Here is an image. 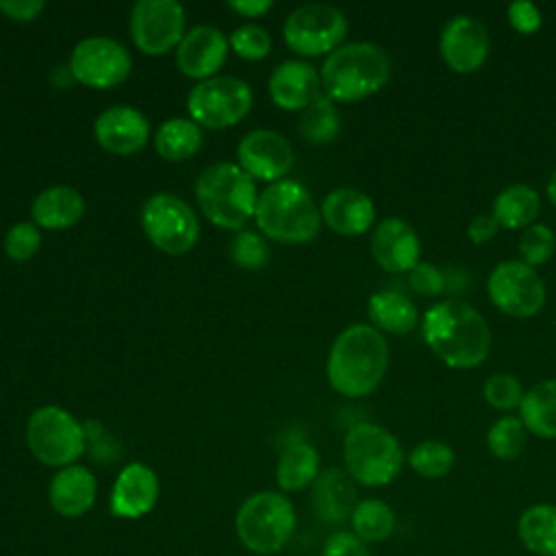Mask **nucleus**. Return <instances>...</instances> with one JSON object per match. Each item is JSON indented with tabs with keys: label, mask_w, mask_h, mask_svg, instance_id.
Returning <instances> with one entry per match:
<instances>
[{
	"label": "nucleus",
	"mask_w": 556,
	"mask_h": 556,
	"mask_svg": "<svg viewBox=\"0 0 556 556\" xmlns=\"http://www.w3.org/2000/svg\"><path fill=\"white\" fill-rule=\"evenodd\" d=\"M235 530L245 549L261 556L276 554L295 530V508L280 491H258L239 506Z\"/></svg>",
	"instance_id": "nucleus-7"
},
{
	"label": "nucleus",
	"mask_w": 556,
	"mask_h": 556,
	"mask_svg": "<svg viewBox=\"0 0 556 556\" xmlns=\"http://www.w3.org/2000/svg\"><path fill=\"white\" fill-rule=\"evenodd\" d=\"M321 556H371L365 541L350 530H337L324 541Z\"/></svg>",
	"instance_id": "nucleus-42"
},
{
	"label": "nucleus",
	"mask_w": 556,
	"mask_h": 556,
	"mask_svg": "<svg viewBox=\"0 0 556 556\" xmlns=\"http://www.w3.org/2000/svg\"><path fill=\"white\" fill-rule=\"evenodd\" d=\"M348 35V17L330 4H302L282 26L285 43L302 56L334 52Z\"/></svg>",
	"instance_id": "nucleus-10"
},
{
	"label": "nucleus",
	"mask_w": 556,
	"mask_h": 556,
	"mask_svg": "<svg viewBox=\"0 0 556 556\" xmlns=\"http://www.w3.org/2000/svg\"><path fill=\"white\" fill-rule=\"evenodd\" d=\"M195 198L202 213L219 228L239 230L256 213V187L235 163L208 165L198 182Z\"/></svg>",
	"instance_id": "nucleus-5"
},
{
	"label": "nucleus",
	"mask_w": 556,
	"mask_h": 556,
	"mask_svg": "<svg viewBox=\"0 0 556 556\" xmlns=\"http://www.w3.org/2000/svg\"><path fill=\"white\" fill-rule=\"evenodd\" d=\"M389 367V343L371 324L343 328L326 361L330 387L345 397L369 395L384 378Z\"/></svg>",
	"instance_id": "nucleus-2"
},
{
	"label": "nucleus",
	"mask_w": 556,
	"mask_h": 556,
	"mask_svg": "<svg viewBox=\"0 0 556 556\" xmlns=\"http://www.w3.org/2000/svg\"><path fill=\"white\" fill-rule=\"evenodd\" d=\"M317 70L298 59L282 61L269 76V96L285 111H304L319 96Z\"/></svg>",
	"instance_id": "nucleus-22"
},
{
	"label": "nucleus",
	"mask_w": 556,
	"mask_h": 556,
	"mask_svg": "<svg viewBox=\"0 0 556 556\" xmlns=\"http://www.w3.org/2000/svg\"><path fill=\"white\" fill-rule=\"evenodd\" d=\"M517 536L536 556H556V504H534L519 515Z\"/></svg>",
	"instance_id": "nucleus-29"
},
{
	"label": "nucleus",
	"mask_w": 556,
	"mask_h": 556,
	"mask_svg": "<svg viewBox=\"0 0 556 556\" xmlns=\"http://www.w3.org/2000/svg\"><path fill=\"white\" fill-rule=\"evenodd\" d=\"M256 226L280 243H308L321 226V211L304 185L291 178L271 182L256 202Z\"/></svg>",
	"instance_id": "nucleus-4"
},
{
	"label": "nucleus",
	"mask_w": 556,
	"mask_h": 556,
	"mask_svg": "<svg viewBox=\"0 0 556 556\" xmlns=\"http://www.w3.org/2000/svg\"><path fill=\"white\" fill-rule=\"evenodd\" d=\"M408 285L419 295L434 298V295H441L447 289V278H445V271L441 267H437L432 263H421L419 261L408 271Z\"/></svg>",
	"instance_id": "nucleus-41"
},
{
	"label": "nucleus",
	"mask_w": 556,
	"mask_h": 556,
	"mask_svg": "<svg viewBox=\"0 0 556 556\" xmlns=\"http://www.w3.org/2000/svg\"><path fill=\"white\" fill-rule=\"evenodd\" d=\"M406 460L410 469L424 478H443L452 471L456 463V454L447 443L437 439H426L408 452Z\"/></svg>",
	"instance_id": "nucleus-35"
},
{
	"label": "nucleus",
	"mask_w": 556,
	"mask_h": 556,
	"mask_svg": "<svg viewBox=\"0 0 556 556\" xmlns=\"http://www.w3.org/2000/svg\"><path fill=\"white\" fill-rule=\"evenodd\" d=\"M539 211H541L539 191L532 185L513 182L495 195L491 215L497 219L500 226L510 230H521L536 222Z\"/></svg>",
	"instance_id": "nucleus-27"
},
{
	"label": "nucleus",
	"mask_w": 556,
	"mask_h": 556,
	"mask_svg": "<svg viewBox=\"0 0 556 556\" xmlns=\"http://www.w3.org/2000/svg\"><path fill=\"white\" fill-rule=\"evenodd\" d=\"M311 504L317 517L326 523H341L352 517L356 500V482L339 467L324 469L313 482Z\"/></svg>",
	"instance_id": "nucleus-24"
},
{
	"label": "nucleus",
	"mask_w": 556,
	"mask_h": 556,
	"mask_svg": "<svg viewBox=\"0 0 556 556\" xmlns=\"http://www.w3.org/2000/svg\"><path fill=\"white\" fill-rule=\"evenodd\" d=\"M85 213L83 195L70 185H52L37 193L30 206L35 226L46 230H63L74 226Z\"/></svg>",
	"instance_id": "nucleus-25"
},
{
	"label": "nucleus",
	"mask_w": 556,
	"mask_h": 556,
	"mask_svg": "<svg viewBox=\"0 0 556 556\" xmlns=\"http://www.w3.org/2000/svg\"><path fill=\"white\" fill-rule=\"evenodd\" d=\"M352 532L365 543H380L395 530V513L382 500H361L350 517Z\"/></svg>",
	"instance_id": "nucleus-32"
},
{
	"label": "nucleus",
	"mask_w": 556,
	"mask_h": 556,
	"mask_svg": "<svg viewBox=\"0 0 556 556\" xmlns=\"http://www.w3.org/2000/svg\"><path fill=\"white\" fill-rule=\"evenodd\" d=\"M486 293L493 306L510 317H532L545 304V285L539 271L521 258L497 263L486 278Z\"/></svg>",
	"instance_id": "nucleus-12"
},
{
	"label": "nucleus",
	"mask_w": 556,
	"mask_h": 556,
	"mask_svg": "<svg viewBox=\"0 0 556 556\" xmlns=\"http://www.w3.org/2000/svg\"><path fill=\"white\" fill-rule=\"evenodd\" d=\"M497 230H500V224H497V219L489 213H480V215H476L471 222H469V226H467V237L476 243V245H482V243H486V241H491L495 235H497Z\"/></svg>",
	"instance_id": "nucleus-45"
},
{
	"label": "nucleus",
	"mask_w": 556,
	"mask_h": 556,
	"mask_svg": "<svg viewBox=\"0 0 556 556\" xmlns=\"http://www.w3.org/2000/svg\"><path fill=\"white\" fill-rule=\"evenodd\" d=\"M523 393L526 391H523L519 378L513 374H506V371H497V374L489 376L482 387V395H484L486 404L495 410L519 408Z\"/></svg>",
	"instance_id": "nucleus-37"
},
{
	"label": "nucleus",
	"mask_w": 556,
	"mask_h": 556,
	"mask_svg": "<svg viewBox=\"0 0 556 556\" xmlns=\"http://www.w3.org/2000/svg\"><path fill=\"white\" fill-rule=\"evenodd\" d=\"M93 135L106 152L132 154L146 146L150 137V124L141 111L128 104H117L98 115Z\"/></svg>",
	"instance_id": "nucleus-20"
},
{
	"label": "nucleus",
	"mask_w": 556,
	"mask_h": 556,
	"mask_svg": "<svg viewBox=\"0 0 556 556\" xmlns=\"http://www.w3.org/2000/svg\"><path fill=\"white\" fill-rule=\"evenodd\" d=\"M228 54V39L213 26L191 28L176 48L178 70L195 80H206L217 74Z\"/></svg>",
	"instance_id": "nucleus-19"
},
{
	"label": "nucleus",
	"mask_w": 556,
	"mask_h": 556,
	"mask_svg": "<svg viewBox=\"0 0 556 556\" xmlns=\"http://www.w3.org/2000/svg\"><path fill=\"white\" fill-rule=\"evenodd\" d=\"M491 50L486 26L467 13L450 17L439 35V52L445 65L456 74H471L482 67Z\"/></svg>",
	"instance_id": "nucleus-15"
},
{
	"label": "nucleus",
	"mask_w": 556,
	"mask_h": 556,
	"mask_svg": "<svg viewBox=\"0 0 556 556\" xmlns=\"http://www.w3.org/2000/svg\"><path fill=\"white\" fill-rule=\"evenodd\" d=\"M528 430L517 415H504L486 430V447L500 460H515L526 447Z\"/></svg>",
	"instance_id": "nucleus-34"
},
{
	"label": "nucleus",
	"mask_w": 556,
	"mask_h": 556,
	"mask_svg": "<svg viewBox=\"0 0 556 556\" xmlns=\"http://www.w3.org/2000/svg\"><path fill=\"white\" fill-rule=\"evenodd\" d=\"M185 9L176 0H139L130 11V35L135 46L159 56L174 48L185 37Z\"/></svg>",
	"instance_id": "nucleus-14"
},
{
	"label": "nucleus",
	"mask_w": 556,
	"mask_h": 556,
	"mask_svg": "<svg viewBox=\"0 0 556 556\" xmlns=\"http://www.w3.org/2000/svg\"><path fill=\"white\" fill-rule=\"evenodd\" d=\"M132 59L128 50L111 37H87L78 41L70 56V74L85 87L109 89L128 78Z\"/></svg>",
	"instance_id": "nucleus-13"
},
{
	"label": "nucleus",
	"mask_w": 556,
	"mask_h": 556,
	"mask_svg": "<svg viewBox=\"0 0 556 556\" xmlns=\"http://www.w3.org/2000/svg\"><path fill=\"white\" fill-rule=\"evenodd\" d=\"M369 250L374 261L389 274L410 271L419 263L421 243L415 228L402 217H384L376 224Z\"/></svg>",
	"instance_id": "nucleus-17"
},
{
	"label": "nucleus",
	"mask_w": 556,
	"mask_h": 556,
	"mask_svg": "<svg viewBox=\"0 0 556 556\" xmlns=\"http://www.w3.org/2000/svg\"><path fill=\"white\" fill-rule=\"evenodd\" d=\"M230 256L243 269H261L269 258V250H267V243L263 241V237H258L252 230H241L232 239Z\"/></svg>",
	"instance_id": "nucleus-39"
},
{
	"label": "nucleus",
	"mask_w": 556,
	"mask_h": 556,
	"mask_svg": "<svg viewBox=\"0 0 556 556\" xmlns=\"http://www.w3.org/2000/svg\"><path fill=\"white\" fill-rule=\"evenodd\" d=\"M343 460L350 478L363 486H384L397 478L404 452L395 434L371 421H356L343 439Z\"/></svg>",
	"instance_id": "nucleus-6"
},
{
	"label": "nucleus",
	"mask_w": 556,
	"mask_h": 556,
	"mask_svg": "<svg viewBox=\"0 0 556 556\" xmlns=\"http://www.w3.org/2000/svg\"><path fill=\"white\" fill-rule=\"evenodd\" d=\"M300 135L308 143H330L337 139L341 130V117L334 106V100H330L326 93H319L300 115L298 122Z\"/></svg>",
	"instance_id": "nucleus-33"
},
{
	"label": "nucleus",
	"mask_w": 556,
	"mask_h": 556,
	"mask_svg": "<svg viewBox=\"0 0 556 556\" xmlns=\"http://www.w3.org/2000/svg\"><path fill=\"white\" fill-rule=\"evenodd\" d=\"M202 146V130L193 119L172 117L163 122L154 135V148L159 156L167 161L191 159Z\"/></svg>",
	"instance_id": "nucleus-31"
},
{
	"label": "nucleus",
	"mask_w": 556,
	"mask_h": 556,
	"mask_svg": "<svg viewBox=\"0 0 556 556\" xmlns=\"http://www.w3.org/2000/svg\"><path fill=\"white\" fill-rule=\"evenodd\" d=\"M321 219L326 226L345 237H358L374 226V200L354 187L332 189L321 202Z\"/></svg>",
	"instance_id": "nucleus-21"
},
{
	"label": "nucleus",
	"mask_w": 556,
	"mask_h": 556,
	"mask_svg": "<svg viewBox=\"0 0 556 556\" xmlns=\"http://www.w3.org/2000/svg\"><path fill=\"white\" fill-rule=\"evenodd\" d=\"M141 228L154 248L165 254H185L200 237L195 213L172 193H154L143 202Z\"/></svg>",
	"instance_id": "nucleus-9"
},
{
	"label": "nucleus",
	"mask_w": 556,
	"mask_h": 556,
	"mask_svg": "<svg viewBox=\"0 0 556 556\" xmlns=\"http://www.w3.org/2000/svg\"><path fill=\"white\" fill-rule=\"evenodd\" d=\"M239 167L258 180L278 182L293 167V148L276 130L258 128L248 132L237 146Z\"/></svg>",
	"instance_id": "nucleus-16"
},
{
	"label": "nucleus",
	"mask_w": 556,
	"mask_h": 556,
	"mask_svg": "<svg viewBox=\"0 0 556 556\" xmlns=\"http://www.w3.org/2000/svg\"><path fill=\"white\" fill-rule=\"evenodd\" d=\"M187 109L198 126L226 128L241 122L252 109L248 83L232 76L200 80L187 96Z\"/></svg>",
	"instance_id": "nucleus-11"
},
{
	"label": "nucleus",
	"mask_w": 556,
	"mask_h": 556,
	"mask_svg": "<svg viewBox=\"0 0 556 556\" xmlns=\"http://www.w3.org/2000/svg\"><path fill=\"white\" fill-rule=\"evenodd\" d=\"M228 43L232 46V50L248 61H261L269 54L271 48V37L267 35V30L263 26L256 24H243L239 28H235L230 33Z\"/></svg>",
	"instance_id": "nucleus-38"
},
{
	"label": "nucleus",
	"mask_w": 556,
	"mask_h": 556,
	"mask_svg": "<svg viewBox=\"0 0 556 556\" xmlns=\"http://www.w3.org/2000/svg\"><path fill=\"white\" fill-rule=\"evenodd\" d=\"M26 443L33 456L48 467H70L85 452V428L61 406L37 408L26 424Z\"/></svg>",
	"instance_id": "nucleus-8"
},
{
	"label": "nucleus",
	"mask_w": 556,
	"mask_h": 556,
	"mask_svg": "<svg viewBox=\"0 0 556 556\" xmlns=\"http://www.w3.org/2000/svg\"><path fill=\"white\" fill-rule=\"evenodd\" d=\"M508 22L519 33H532L541 26V11L532 2L517 0L508 7Z\"/></svg>",
	"instance_id": "nucleus-43"
},
{
	"label": "nucleus",
	"mask_w": 556,
	"mask_h": 556,
	"mask_svg": "<svg viewBox=\"0 0 556 556\" xmlns=\"http://www.w3.org/2000/svg\"><path fill=\"white\" fill-rule=\"evenodd\" d=\"M419 328L432 354L452 369H473L489 356V324L469 302L452 298L432 304L424 313Z\"/></svg>",
	"instance_id": "nucleus-1"
},
{
	"label": "nucleus",
	"mask_w": 556,
	"mask_h": 556,
	"mask_svg": "<svg viewBox=\"0 0 556 556\" xmlns=\"http://www.w3.org/2000/svg\"><path fill=\"white\" fill-rule=\"evenodd\" d=\"M319 476V454L313 445L300 441L289 445L276 467V480L282 491H302Z\"/></svg>",
	"instance_id": "nucleus-30"
},
{
	"label": "nucleus",
	"mask_w": 556,
	"mask_h": 556,
	"mask_svg": "<svg viewBox=\"0 0 556 556\" xmlns=\"http://www.w3.org/2000/svg\"><path fill=\"white\" fill-rule=\"evenodd\" d=\"M98 484L96 476L83 465H70L59 469L48 486V500L54 513L61 517H80L96 502Z\"/></svg>",
	"instance_id": "nucleus-23"
},
{
	"label": "nucleus",
	"mask_w": 556,
	"mask_h": 556,
	"mask_svg": "<svg viewBox=\"0 0 556 556\" xmlns=\"http://www.w3.org/2000/svg\"><path fill=\"white\" fill-rule=\"evenodd\" d=\"M554 252H556V232L547 224L534 222L532 226L521 230L519 256L526 265L536 269L539 265H545Z\"/></svg>",
	"instance_id": "nucleus-36"
},
{
	"label": "nucleus",
	"mask_w": 556,
	"mask_h": 556,
	"mask_svg": "<svg viewBox=\"0 0 556 556\" xmlns=\"http://www.w3.org/2000/svg\"><path fill=\"white\" fill-rule=\"evenodd\" d=\"M517 417L530 434L556 439V378L532 384L523 393Z\"/></svg>",
	"instance_id": "nucleus-28"
},
{
	"label": "nucleus",
	"mask_w": 556,
	"mask_h": 556,
	"mask_svg": "<svg viewBox=\"0 0 556 556\" xmlns=\"http://www.w3.org/2000/svg\"><path fill=\"white\" fill-rule=\"evenodd\" d=\"M228 7L245 17H256L263 15L265 11L271 9V0H230Z\"/></svg>",
	"instance_id": "nucleus-46"
},
{
	"label": "nucleus",
	"mask_w": 556,
	"mask_h": 556,
	"mask_svg": "<svg viewBox=\"0 0 556 556\" xmlns=\"http://www.w3.org/2000/svg\"><path fill=\"white\" fill-rule=\"evenodd\" d=\"M159 500V478L143 463L126 465L111 489V513L119 519H139L148 515Z\"/></svg>",
	"instance_id": "nucleus-18"
},
{
	"label": "nucleus",
	"mask_w": 556,
	"mask_h": 556,
	"mask_svg": "<svg viewBox=\"0 0 556 556\" xmlns=\"http://www.w3.org/2000/svg\"><path fill=\"white\" fill-rule=\"evenodd\" d=\"M41 245V232L30 222H17L4 237V252L13 261H28Z\"/></svg>",
	"instance_id": "nucleus-40"
},
{
	"label": "nucleus",
	"mask_w": 556,
	"mask_h": 556,
	"mask_svg": "<svg viewBox=\"0 0 556 556\" xmlns=\"http://www.w3.org/2000/svg\"><path fill=\"white\" fill-rule=\"evenodd\" d=\"M547 198H549V202L556 206V169L552 172V176H549V180H547Z\"/></svg>",
	"instance_id": "nucleus-47"
},
{
	"label": "nucleus",
	"mask_w": 556,
	"mask_h": 556,
	"mask_svg": "<svg viewBox=\"0 0 556 556\" xmlns=\"http://www.w3.org/2000/svg\"><path fill=\"white\" fill-rule=\"evenodd\" d=\"M367 315L371 326L389 334H408L417 328L419 311L415 302L400 291H376L367 302Z\"/></svg>",
	"instance_id": "nucleus-26"
},
{
	"label": "nucleus",
	"mask_w": 556,
	"mask_h": 556,
	"mask_svg": "<svg viewBox=\"0 0 556 556\" xmlns=\"http://www.w3.org/2000/svg\"><path fill=\"white\" fill-rule=\"evenodd\" d=\"M391 78V59L371 41L341 43L321 67V85L330 100L354 102L374 96Z\"/></svg>",
	"instance_id": "nucleus-3"
},
{
	"label": "nucleus",
	"mask_w": 556,
	"mask_h": 556,
	"mask_svg": "<svg viewBox=\"0 0 556 556\" xmlns=\"http://www.w3.org/2000/svg\"><path fill=\"white\" fill-rule=\"evenodd\" d=\"M43 0H0V11L15 22H30L43 11Z\"/></svg>",
	"instance_id": "nucleus-44"
}]
</instances>
